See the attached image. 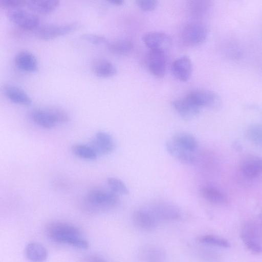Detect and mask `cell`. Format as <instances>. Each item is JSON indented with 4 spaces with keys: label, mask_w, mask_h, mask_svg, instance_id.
<instances>
[{
    "label": "cell",
    "mask_w": 262,
    "mask_h": 262,
    "mask_svg": "<svg viewBox=\"0 0 262 262\" xmlns=\"http://www.w3.org/2000/svg\"><path fill=\"white\" fill-rule=\"evenodd\" d=\"M26 257L31 262H45L48 256L47 249L37 242L28 243L25 249Z\"/></svg>",
    "instance_id": "obj_19"
},
{
    "label": "cell",
    "mask_w": 262,
    "mask_h": 262,
    "mask_svg": "<svg viewBox=\"0 0 262 262\" xmlns=\"http://www.w3.org/2000/svg\"><path fill=\"white\" fill-rule=\"evenodd\" d=\"M31 117L37 124L48 129L54 127L58 123H66L69 120L66 112L58 107L34 110Z\"/></svg>",
    "instance_id": "obj_2"
},
{
    "label": "cell",
    "mask_w": 262,
    "mask_h": 262,
    "mask_svg": "<svg viewBox=\"0 0 262 262\" xmlns=\"http://www.w3.org/2000/svg\"><path fill=\"white\" fill-rule=\"evenodd\" d=\"M165 146L168 153L180 162L187 164L194 163L193 152L179 146L171 139L166 142Z\"/></svg>",
    "instance_id": "obj_15"
},
{
    "label": "cell",
    "mask_w": 262,
    "mask_h": 262,
    "mask_svg": "<svg viewBox=\"0 0 262 262\" xmlns=\"http://www.w3.org/2000/svg\"><path fill=\"white\" fill-rule=\"evenodd\" d=\"M166 59L164 50H149L146 57V65L154 76L162 78L166 71Z\"/></svg>",
    "instance_id": "obj_9"
},
{
    "label": "cell",
    "mask_w": 262,
    "mask_h": 262,
    "mask_svg": "<svg viewBox=\"0 0 262 262\" xmlns=\"http://www.w3.org/2000/svg\"><path fill=\"white\" fill-rule=\"evenodd\" d=\"M16 66L20 70L27 72H34L38 68V62L33 54L27 50L17 52L14 57Z\"/></svg>",
    "instance_id": "obj_16"
},
{
    "label": "cell",
    "mask_w": 262,
    "mask_h": 262,
    "mask_svg": "<svg viewBox=\"0 0 262 262\" xmlns=\"http://www.w3.org/2000/svg\"><path fill=\"white\" fill-rule=\"evenodd\" d=\"M7 16L12 22L24 29H34L40 24L38 16L19 8L9 9L7 12Z\"/></svg>",
    "instance_id": "obj_5"
},
{
    "label": "cell",
    "mask_w": 262,
    "mask_h": 262,
    "mask_svg": "<svg viewBox=\"0 0 262 262\" xmlns=\"http://www.w3.org/2000/svg\"><path fill=\"white\" fill-rule=\"evenodd\" d=\"M208 29L203 24L192 22L185 25L181 32L183 42L188 46H194L202 43L206 39Z\"/></svg>",
    "instance_id": "obj_4"
},
{
    "label": "cell",
    "mask_w": 262,
    "mask_h": 262,
    "mask_svg": "<svg viewBox=\"0 0 262 262\" xmlns=\"http://www.w3.org/2000/svg\"><path fill=\"white\" fill-rule=\"evenodd\" d=\"M107 183L110 189L116 194H128L129 193L125 184L117 178H108Z\"/></svg>",
    "instance_id": "obj_31"
},
{
    "label": "cell",
    "mask_w": 262,
    "mask_h": 262,
    "mask_svg": "<svg viewBox=\"0 0 262 262\" xmlns=\"http://www.w3.org/2000/svg\"><path fill=\"white\" fill-rule=\"evenodd\" d=\"M89 145L97 155L110 154L115 148L113 137L110 134L103 131L96 133L94 138L90 141Z\"/></svg>",
    "instance_id": "obj_10"
},
{
    "label": "cell",
    "mask_w": 262,
    "mask_h": 262,
    "mask_svg": "<svg viewBox=\"0 0 262 262\" xmlns=\"http://www.w3.org/2000/svg\"><path fill=\"white\" fill-rule=\"evenodd\" d=\"M136 3L141 10L147 12L154 10L158 5L155 0H137Z\"/></svg>",
    "instance_id": "obj_34"
},
{
    "label": "cell",
    "mask_w": 262,
    "mask_h": 262,
    "mask_svg": "<svg viewBox=\"0 0 262 262\" xmlns=\"http://www.w3.org/2000/svg\"><path fill=\"white\" fill-rule=\"evenodd\" d=\"M186 96L200 108L207 107L216 108L220 105L221 100L219 95L211 91L194 90L189 92Z\"/></svg>",
    "instance_id": "obj_7"
},
{
    "label": "cell",
    "mask_w": 262,
    "mask_h": 262,
    "mask_svg": "<svg viewBox=\"0 0 262 262\" xmlns=\"http://www.w3.org/2000/svg\"><path fill=\"white\" fill-rule=\"evenodd\" d=\"M241 169L246 177L255 178L262 172V159L257 157L247 158L242 161Z\"/></svg>",
    "instance_id": "obj_20"
},
{
    "label": "cell",
    "mask_w": 262,
    "mask_h": 262,
    "mask_svg": "<svg viewBox=\"0 0 262 262\" xmlns=\"http://www.w3.org/2000/svg\"><path fill=\"white\" fill-rule=\"evenodd\" d=\"M172 105L180 116L186 120L196 117L199 114L201 108L186 96L173 100Z\"/></svg>",
    "instance_id": "obj_11"
},
{
    "label": "cell",
    "mask_w": 262,
    "mask_h": 262,
    "mask_svg": "<svg viewBox=\"0 0 262 262\" xmlns=\"http://www.w3.org/2000/svg\"><path fill=\"white\" fill-rule=\"evenodd\" d=\"M49 236L58 243L66 244L80 249L89 248L88 241L82 236L76 226L67 223H56L50 226Z\"/></svg>",
    "instance_id": "obj_1"
},
{
    "label": "cell",
    "mask_w": 262,
    "mask_h": 262,
    "mask_svg": "<svg viewBox=\"0 0 262 262\" xmlns=\"http://www.w3.org/2000/svg\"><path fill=\"white\" fill-rule=\"evenodd\" d=\"M147 209L158 222L177 221L182 216L181 210L177 206L169 203H157Z\"/></svg>",
    "instance_id": "obj_6"
},
{
    "label": "cell",
    "mask_w": 262,
    "mask_h": 262,
    "mask_svg": "<svg viewBox=\"0 0 262 262\" xmlns=\"http://www.w3.org/2000/svg\"><path fill=\"white\" fill-rule=\"evenodd\" d=\"M110 3L116 6L122 5L124 3L123 0H111L108 1Z\"/></svg>",
    "instance_id": "obj_36"
},
{
    "label": "cell",
    "mask_w": 262,
    "mask_h": 262,
    "mask_svg": "<svg viewBox=\"0 0 262 262\" xmlns=\"http://www.w3.org/2000/svg\"><path fill=\"white\" fill-rule=\"evenodd\" d=\"M247 136L254 144L262 147V125L253 124L247 130Z\"/></svg>",
    "instance_id": "obj_30"
},
{
    "label": "cell",
    "mask_w": 262,
    "mask_h": 262,
    "mask_svg": "<svg viewBox=\"0 0 262 262\" xmlns=\"http://www.w3.org/2000/svg\"><path fill=\"white\" fill-rule=\"evenodd\" d=\"M77 27L76 23L58 24H47L40 27L36 32V35L42 39H50L68 33Z\"/></svg>",
    "instance_id": "obj_8"
},
{
    "label": "cell",
    "mask_w": 262,
    "mask_h": 262,
    "mask_svg": "<svg viewBox=\"0 0 262 262\" xmlns=\"http://www.w3.org/2000/svg\"><path fill=\"white\" fill-rule=\"evenodd\" d=\"M198 241L204 245L224 248L230 247V244L226 239L214 235H203L198 237Z\"/></svg>",
    "instance_id": "obj_28"
},
{
    "label": "cell",
    "mask_w": 262,
    "mask_h": 262,
    "mask_svg": "<svg viewBox=\"0 0 262 262\" xmlns=\"http://www.w3.org/2000/svg\"><path fill=\"white\" fill-rule=\"evenodd\" d=\"M106 46L111 52L120 55L128 54L133 48L132 42L127 38H119L108 41Z\"/></svg>",
    "instance_id": "obj_24"
},
{
    "label": "cell",
    "mask_w": 262,
    "mask_h": 262,
    "mask_svg": "<svg viewBox=\"0 0 262 262\" xmlns=\"http://www.w3.org/2000/svg\"><path fill=\"white\" fill-rule=\"evenodd\" d=\"M211 7V2L208 1H192L189 4L190 12L197 17L206 15L209 13Z\"/></svg>",
    "instance_id": "obj_27"
},
{
    "label": "cell",
    "mask_w": 262,
    "mask_h": 262,
    "mask_svg": "<svg viewBox=\"0 0 262 262\" xmlns=\"http://www.w3.org/2000/svg\"><path fill=\"white\" fill-rule=\"evenodd\" d=\"M59 4V1L57 0H31L26 1V6L33 12L47 14L54 10Z\"/></svg>",
    "instance_id": "obj_22"
},
{
    "label": "cell",
    "mask_w": 262,
    "mask_h": 262,
    "mask_svg": "<svg viewBox=\"0 0 262 262\" xmlns=\"http://www.w3.org/2000/svg\"><path fill=\"white\" fill-rule=\"evenodd\" d=\"M200 192L201 195L208 201L215 204L224 203L227 201L225 195L218 189L210 187H202Z\"/></svg>",
    "instance_id": "obj_25"
},
{
    "label": "cell",
    "mask_w": 262,
    "mask_h": 262,
    "mask_svg": "<svg viewBox=\"0 0 262 262\" xmlns=\"http://www.w3.org/2000/svg\"><path fill=\"white\" fill-rule=\"evenodd\" d=\"M192 64L189 57L182 56L174 60L171 66L173 76L181 81H187L191 77Z\"/></svg>",
    "instance_id": "obj_12"
},
{
    "label": "cell",
    "mask_w": 262,
    "mask_h": 262,
    "mask_svg": "<svg viewBox=\"0 0 262 262\" xmlns=\"http://www.w3.org/2000/svg\"><path fill=\"white\" fill-rule=\"evenodd\" d=\"M3 91L7 97L12 102L23 105H30L32 99L22 89L12 84L3 86Z\"/></svg>",
    "instance_id": "obj_17"
},
{
    "label": "cell",
    "mask_w": 262,
    "mask_h": 262,
    "mask_svg": "<svg viewBox=\"0 0 262 262\" xmlns=\"http://www.w3.org/2000/svg\"><path fill=\"white\" fill-rule=\"evenodd\" d=\"M26 1L21 0H1L0 5L9 9L19 8L26 5Z\"/></svg>",
    "instance_id": "obj_35"
},
{
    "label": "cell",
    "mask_w": 262,
    "mask_h": 262,
    "mask_svg": "<svg viewBox=\"0 0 262 262\" xmlns=\"http://www.w3.org/2000/svg\"><path fill=\"white\" fill-rule=\"evenodd\" d=\"M197 255L204 262H220L221 256L216 252L208 249H199Z\"/></svg>",
    "instance_id": "obj_32"
},
{
    "label": "cell",
    "mask_w": 262,
    "mask_h": 262,
    "mask_svg": "<svg viewBox=\"0 0 262 262\" xmlns=\"http://www.w3.org/2000/svg\"><path fill=\"white\" fill-rule=\"evenodd\" d=\"M165 256L164 250L154 245L143 246L138 252L139 258L142 262H161L164 259Z\"/></svg>",
    "instance_id": "obj_18"
},
{
    "label": "cell",
    "mask_w": 262,
    "mask_h": 262,
    "mask_svg": "<svg viewBox=\"0 0 262 262\" xmlns=\"http://www.w3.org/2000/svg\"><path fill=\"white\" fill-rule=\"evenodd\" d=\"M171 140L179 146L192 152L198 148V144L195 138L188 133H177L173 136Z\"/></svg>",
    "instance_id": "obj_23"
},
{
    "label": "cell",
    "mask_w": 262,
    "mask_h": 262,
    "mask_svg": "<svg viewBox=\"0 0 262 262\" xmlns=\"http://www.w3.org/2000/svg\"><path fill=\"white\" fill-rule=\"evenodd\" d=\"M92 69L96 75L100 77H110L116 75L117 69L110 61L105 59L95 60L92 64Z\"/></svg>",
    "instance_id": "obj_21"
},
{
    "label": "cell",
    "mask_w": 262,
    "mask_h": 262,
    "mask_svg": "<svg viewBox=\"0 0 262 262\" xmlns=\"http://www.w3.org/2000/svg\"><path fill=\"white\" fill-rule=\"evenodd\" d=\"M243 243L252 253L256 254L262 253V245L259 240L242 232L240 235Z\"/></svg>",
    "instance_id": "obj_29"
},
{
    "label": "cell",
    "mask_w": 262,
    "mask_h": 262,
    "mask_svg": "<svg viewBox=\"0 0 262 262\" xmlns=\"http://www.w3.org/2000/svg\"><path fill=\"white\" fill-rule=\"evenodd\" d=\"M132 221L138 229L149 231L155 229L158 221L148 209H137L132 214Z\"/></svg>",
    "instance_id": "obj_13"
},
{
    "label": "cell",
    "mask_w": 262,
    "mask_h": 262,
    "mask_svg": "<svg viewBox=\"0 0 262 262\" xmlns=\"http://www.w3.org/2000/svg\"><path fill=\"white\" fill-rule=\"evenodd\" d=\"M86 202L93 207L109 208L116 206L119 202L117 194L110 189L94 188L86 196Z\"/></svg>",
    "instance_id": "obj_3"
},
{
    "label": "cell",
    "mask_w": 262,
    "mask_h": 262,
    "mask_svg": "<svg viewBox=\"0 0 262 262\" xmlns=\"http://www.w3.org/2000/svg\"><path fill=\"white\" fill-rule=\"evenodd\" d=\"M145 45L149 50H164L170 42L169 36L166 34L157 31L148 32L142 37Z\"/></svg>",
    "instance_id": "obj_14"
},
{
    "label": "cell",
    "mask_w": 262,
    "mask_h": 262,
    "mask_svg": "<svg viewBox=\"0 0 262 262\" xmlns=\"http://www.w3.org/2000/svg\"><path fill=\"white\" fill-rule=\"evenodd\" d=\"M71 150L75 156L89 160H93L97 158V154L89 145L81 144H74L71 147Z\"/></svg>",
    "instance_id": "obj_26"
},
{
    "label": "cell",
    "mask_w": 262,
    "mask_h": 262,
    "mask_svg": "<svg viewBox=\"0 0 262 262\" xmlns=\"http://www.w3.org/2000/svg\"><path fill=\"white\" fill-rule=\"evenodd\" d=\"M81 37L83 39L95 45H107L108 42L107 39L104 36L100 34L84 33L81 36Z\"/></svg>",
    "instance_id": "obj_33"
}]
</instances>
